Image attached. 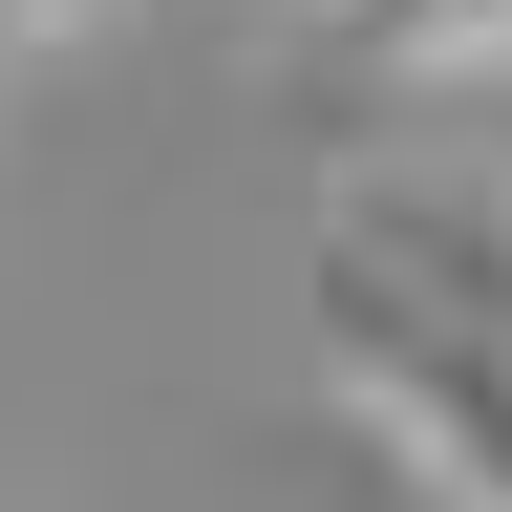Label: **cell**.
Wrapping results in <instances>:
<instances>
[{
    "label": "cell",
    "mask_w": 512,
    "mask_h": 512,
    "mask_svg": "<svg viewBox=\"0 0 512 512\" xmlns=\"http://www.w3.org/2000/svg\"><path fill=\"white\" fill-rule=\"evenodd\" d=\"M22 22H64V0H0V43H22Z\"/></svg>",
    "instance_id": "7a4b0ae2"
},
{
    "label": "cell",
    "mask_w": 512,
    "mask_h": 512,
    "mask_svg": "<svg viewBox=\"0 0 512 512\" xmlns=\"http://www.w3.org/2000/svg\"><path fill=\"white\" fill-rule=\"evenodd\" d=\"M320 384L427 512H512V320L491 299H427L406 256L320 235Z\"/></svg>",
    "instance_id": "6da1fadb"
}]
</instances>
